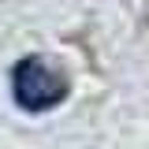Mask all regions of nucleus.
Instances as JSON below:
<instances>
[{
  "instance_id": "1",
  "label": "nucleus",
  "mask_w": 149,
  "mask_h": 149,
  "mask_svg": "<svg viewBox=\"0 0 149 149\" xmlns=\"http://www.w3.org/2000/svg\"><path fill=\"white\" fill-rule=\"evenodd\" d=\"M11 97H15L19 108H26V112L56 108L67 97V74L56 63L41 60V56H26L11 71Z\"/></svg>"
}]
</instances>
